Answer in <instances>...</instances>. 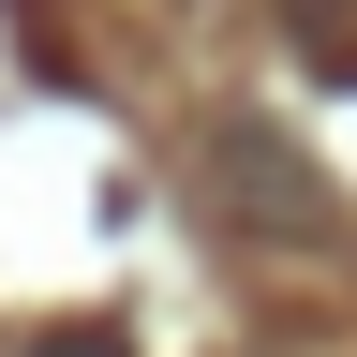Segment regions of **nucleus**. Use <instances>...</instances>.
<instances>
[{
  "label": "nucleus",
  "instance_id": "1",
  "mask_svg": "<svg viewBox=\"0 0 357 357\" xmlns=\"http://www.w3.org/2000/svg\"><path fill=\"white\" fill-rule=\"evenodd\" d=\"M30 357H119V342L105 328H60V342H30Z\"/></svg>",
  "mask_w": 357,
  "mask_h": 357
}]
</instances>
